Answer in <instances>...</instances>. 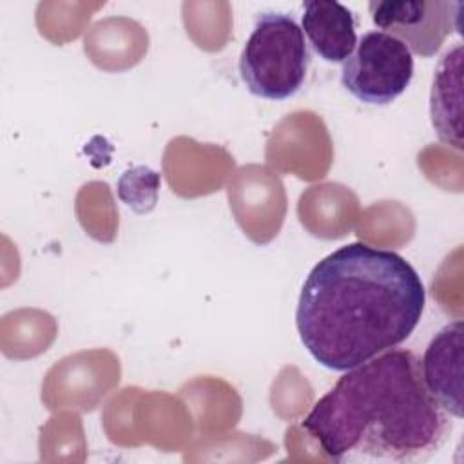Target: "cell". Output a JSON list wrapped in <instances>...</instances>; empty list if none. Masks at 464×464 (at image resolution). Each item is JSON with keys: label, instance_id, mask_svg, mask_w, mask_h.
Segmentation results:
<instances>
[{"label": "cell", "instance_id": "7a4b0ae2", "mask_svg": "<svg viewBox=\"0 0 464 464\" xmlns=\"http://www.w3.org/2000/svg\"><path fill=\"white\" fill-rule=\"evenodd\" d=\"M450 417L428 392L420 359L392 348L346 370L301 426L337 462L408 464L442 448Z\"/></svg>", "mask_w": 464, "mask_h": 464}, {"label": "cell", "instance_id": "8992f818", "mask_svg": "<svg viewBox=\"0 0 464 464\" xmlns=\"http://www.w3.org/2000/svg\"><path fill=\"white\" fill-rule=\"evenodd\" d=\"M462 335L460 319L448 323L431 337L420 359V373L428 392L455 419L462 417Z\"/></svg>", "mask_w": 464, "mask_h": 464}, {"label": "cell", "instance_id": "3957f363", "mask_svg": "<svg viewBox=\"0 0 464 464\" xmlns=\"http://www.w3.org/2000/svg\"><path fill=\"white\" fill-rule=\"evenodd\" d=\"M310 60L295 18L285 11H261L239 54V76L250 94L281 102L303 87Z\"/></svg>", "mask_w": 464, "mask_h": 464}, {"label": "cell", "instance_id": "ba28073f", "mask_svg": "<svg viewBox=\"0 0 464 464\" xmlns=\"http://www.w3.org/2000/svg\"><path fill=\"white\" fill-rule=\"evenodd\" d=\"M430 116L439 140L462 149V44L440 58L430 92Z\"/></svg>", "mask_w": 464, "mask_h": 464}, {"label": "cell", "instance_id": "6da1fadb", "mask_svg": "<svg viewBox=\"0 0 464 464\" xmlns=\"http://www.w3.org/2000/svg\"><path fill=\"white\" fill-rule=\"evenodd\" d=\"M426 290L397 252L348 243L308 272L295 306L301 344L315 362L346 372L397 348L417 328Z\"/></svg>", "mask_w": 464, "mask_h": 464}, {"label": "cell", "instance_id": "52a82bcc", "mask_svg": "<svg viewBox=\"0 0 464 464\" xmlns=\"http://www.w3.org/2000/svg\"><path fill=\"white\" fill-rule=\"evenodd\" d=\"M301 29L314 53L330 63H343L357 45L355 16L335 0L304 2Z\"/></svg>", "mask_w": 464, "mask_h": 464}, {"label": "cell", "instance_id": "277c9868", "mask_svg": "<svg viewBox=\"0 0 464 464\" xmlns=\"http://www.w3.org/2000/svg\"><path fill=\"white\" fill-rule=\"evenodd\" d=\"M413 53L397 36L368 31L343 62L341 85L366 105H388L411 83Z\"/></svg>", "mask_w": 464, "mask_h": 464}, {"label": "cell", "instance_id": "5b68a950", "mask_svg": "<svg viewBox=\"0 0 464 464\" xmlns=\"http://www.w3.org/2000/svg\"><path fill=\"white\" fill-rule=\"evenodd\" d=\"M460 2H426V0H373L368 4L372 22L402 40L411 53L433 56L455 25L459 13L453 9Z\"/></svg>", "mask_w": 464, "mask_h": 464}]
</instances>
